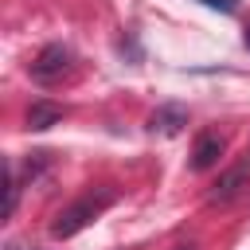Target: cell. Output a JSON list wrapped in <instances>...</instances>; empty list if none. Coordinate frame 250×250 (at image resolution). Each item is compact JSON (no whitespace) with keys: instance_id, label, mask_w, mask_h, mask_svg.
<instances>
[{"instance_id":"cell-4","label":"cell","mask_w":250,"mask_h":250,"mask_svg":"<svg viewBox=\"0 0 250 250\" xmlns=\"http://www.w3.org/2000/svg\"><path fill=\"white\" fill-rule=\"evenodd\" d=\"M219 156H223V137H219V133H203V137L195 141L191 168H195V172H207V168L219 164Z\"/></svg>"},{"instance_id":"cell-5","label":"cell","mask_w":250,"mask_h":250,"mask_svg":"<svg viewBox=\"0 0 250 250\" xmlns=\"http://www.w3.org/2000/svg\"><path fill=\"white\" fill-rule=\"evenodd\" d=\"M59 121H62V109L51 105V102H35V105L27 109V129H51V125H59Z\"/></svg>"},{"instance_id":"cell-1","label":"cell","mask_w":250,"mask_h":250,"mask_svg":"<svg viewBox=\"0 0 250 250\" xmlns=\"http://www.w3.org/2000/svg\"><path fill=\"white\" fill-rule=\"evenodd\" d=\"M109 203H113V191H102V195L90 191V195H82L78 203H70L66 211H59V219L51 223V234H55V238H70V234H78V230H82L90 219H98L102 207H109Z\"/></svg>"},{"instance_id":"cell-7","label":"cell","mask_w":250,"mask_h":250,"mask_svg":"<svg viewBox=\"0 0 250 250\" xmlns=\"http://www.w3.org/2000/svg\"><path fill=\"white\" fill-rule=\"evenodd\" d=\"M199 4H207V8H215V12H238V0H199Z\"/></svg>"},{"instance_id":"cell-6","label":"cell","mask_w":250,"mask_h":250,"mask_svg":"<svg viewBox=\"0 0 250 250\" xmlns=\"http://www.w3.org/2000/svg\"><path fill=\"white\" fill-rule=\"evenodd\" d=\"M180 125H188V113L180 105H164L152 113V129H160V133H180Z\"/></svg>"},{"instance_id":"cell-8","label":"cell","mask_w":250,"mask_h":250,"mask_svg":"<svg viewBox=\"0 0 250 250\" xmlns=\"http://www.w3.org/2000/svg\"><path fill=\"white\" fill-rule=\"evenodd\" d=\"M246 51H250V27H246Z\"/></svg>"},{"instance_id":"cell-2","label":"cell","mask_w":250,"mask_h":250,"mask_svg":"<svg viewBox=\"0 0 250 250\" xmlns=\"http://www.w3.org/2000/svg\"><path fill=\"white\" fill-rule=\"evenodd\" d=\"M66 66H70V51H66L62 43H51V47H43V51L35 55V62H31V78L43 82V86H51V82L62 78Z\"/></svg>"},{"instance_id":"cell-3","label":"cell","mask_w":250,"mask_h":250,"mask_svg":"<svg viewBox=\"0 0 250 250\" xmlns=\"http://www.w3.org/2000/svg\"><path fill=\"white\" fill-rule=\"evenodd\" d=\"M246 180H250V160H242V164H234L230 172L219 176V184H215V191H211V203H230V199L246 188Z\"/></svg>"}]
</instances>
